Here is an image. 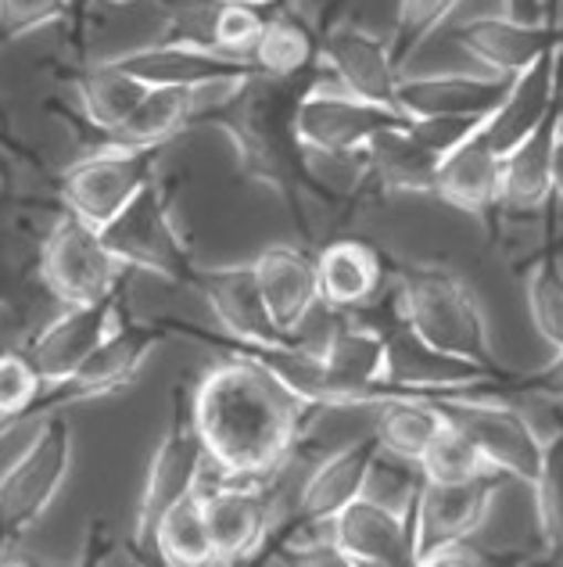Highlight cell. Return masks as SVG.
<instances>
[{
  "mask_svg": "<svg viewBox=\"0 0 563 567\" xmlns=\"http://www.w3.org/2000/svg\"><path fill=\"white\" fill-rule=\"evenodd\" d=\"M553 202H563V126L553 144Z\"/></svg>",
  "mask_w": 563,
  "mask_h": 567,
  "instance_id": "7dc6e473",
  "label": "cell"
},
{
  "mask_svg": "<svg viewBox=\"0 0 563 567\" xmlns=\"http://www.w3.org/2000/svg\"><path fill=\"white\" fill-rule=\"evenodd\" d=\"M166 338L169 331L161 320H133L123 312L118 323L108 331V338L101 341L69 378L43 388V395L37 399V406L29 416H48V413L76 406V402L105 399L118 392V388L133 384V378L140 374V367L152 360V352Z\"/></svg>",
  "mask_w": 563,
  "mask_h": 567,
  "instance_id": "8992f818",
  "label": "cell"
},
{
  "mask_svg": "<svg viewBox=\"0 0 563 567\" xmlns=\"http://www.w3.org/2000/svg\"><path fill=\"white\" fill-rule=\"evenodd\" d=\"M205 514H209L216 564L251 560L270 535V503L256 485L227 482L205 488Z\"/></svg>",
  "mask_w": 563,
  "mask_h": 567,
  "instance_id": "603a6c76",
  "label": "cell"
},
{
  "mask_svg": "<svg viewBox=\"0 0 563 567\" xmlns=\"http://www.w3.org/2000/svg\"><path fill=\"white\" fill-rule=\"evenodd\" d=\"M126 266L118 262L105 237L86 219L65 213L43 237L40 280L62 306L97 302L123 288Z\"/></svg>",
  "mask_w": 563,
  "mask_h": 567,
  "instance_id": "9c48e42d",
  "label": "cell"
},
{
  "mask_svg": "<svg viewBox=\"0 0 563 567\" xmlns=\"http://www.w3.org/2000/svg\"><path fill=\"white\" fill-rule=\"evenodd\" d=\"M112 62L147 86H190V91H212V86L259 76V69L248 58L216 54L195 48V43H176V40L144 43V48L115 54Z\"/></svg>",
  "mask_w": 563,
  "mask_h": 567,
  "instance_id": "5bb4252c",
  "label": "cell"
},
{
  "mask_svg": "<svg viewBox=\"0 0 563 567\" xmlns=\"http://www.w3.org/2000/svg\"><path fill=\"white\" fill-rule=\"evenodd\" d=\"M377 410V445L398 460H409V464H420L427 445L446 427V413H441L438 399L427 395H395L384 399Z\"/></svg>",
  "mask_w": 563,
  "mask_h": 567,
  "instance_id": "4dcf8cb0",
  "label": "cell"
},
{
  "mask_svg": "<svg viewBox=\"0 0 563 567\" xmlns=\"http://www.w3.org/2000/svg\"><path fill=\"white\" fill-rule=\"evenodd\" d=\"M161 147L101 144L58 176V194L72 216L105 227L158 176Z\"/></svg>",
  "mask_w": 563,
  "mask_h": 567,
  "instance_id": "ba28073f",
  "label": "cell"
},
{
  "mask_svg": "<svg viewBox=\"0 0 563 567\" xmlns=\"http://www.w3.org/2000/svg\"><path fill=\"white\" fill-rule=\"evenodd\" d=\"M398 280H403L398 284V317L413 334L438 352L502 374L492 352L488 320L463 277L438 262H409Z\"/></svg>",
  "mask_w": 563,
  "mask_h": 567,
  "instance_id": "3957f363",
  "label": "cell"
},
{
  "mask_svg": "<svg viewBox=\"0 0 563 567\" xmlns=\"http://www.w3.org/2000/svg\"><path fill=\"white\" fill-rule=\"evenodd\" d=\"M331 539L348 567H409L413 528L409 517L388 511L374 499H352L331 520Z\"/></svg>",
  "mask_w": 563,
  "mask_h": 567,
  "instance_id": "ffe728a7",
  "label": "cell"
},
{
  "mask_svg": "<svg viewBox=\"0 0 563 567\" xmlns=\"http://www.w3.org/2000/svg\"><path fill=\"white\" fill-rule=\"evenodd\" d=\"M0 152L4 155H11V158H22V162H33V155H29V147L14 137L11 133V126L8 123H0Z\"/></svg>",
  "mask_w": 563,
  "mask_h": 567,
  "instance_id": "bcb514c9",
  "label": "cell"
},
{
  "mask_svg": "<svg viewBox=\"0 0 563 567\" xmlns=\"http://www.w3.org/2000/svg\"><path fill=\"white\" fill-rule=\"evenodd\" d=\"M499 4L521 22H550V0H499Z\"/></svg>",
  "mask_w": 563,
  "mask_h": 567,
  "instance_id": "f6af8a7d",
  "label": "cell"
},
{
  "mask_svg": "<svg viewBox=\"0 0 563 567\" xmlns=\"http://www.w3.org/2000/svg\"><path fill=\"white\" fill-rule=\"evenodd\" d=\"M502 194V155L496 152L481 130H473L463 144L441 158L435 176V198L459 208V213L488 219L499 208Z\"/></svg>",
  "mask_w": 563,
  "mask_h": 567,
  "instance_id": "cb8c5ba5",
  "label": "cell"
},
{
  "mask_svg": "<svg viewBox=\"0 0 563 567\" xmlns=\"http://www.w3.org/2000/svg\"><path fill=\"white\" fill-rule=\"evenodd\" d=\"M446 421L456 424L463 435L478 445V453L488 460V467L502 477L531 485L542 467L545 439L539 435L531 421L521 413L499 402V395H456L438 399Z\"/></svg>",
  "mask_w": 563,
  "mask_h": 567,
  "instance_id": "30bf717a",
  "label": "cell"
},
{
  "mask_svg": "<svg viewBox=\"0 0 563 567\" xmlns=\"http://www.w3.org/2000/svg\"><path fill=\"white\" fill-rule=\"evenodd\" d=\"M563 91V43L545 51L539 62L510 80V91L496 104V112L484 118V137L499 155H507L513 144H521L545 115L560 109Z\"/></svg>",
  "mask_w": 563,
  "mask_h": 567,
  "instance_id": "d6986e66",
  "label": "cell"
},
{
  "mask_svg": "<svg viewBox=\"0 0 563 567\" xmlns=\"http://www.w3.org/2000/svg\"><path fill=\"white\" fill-rule=\"evenodd\" d=\"M43 388H48V381L40 378L25 349H0V435L29 421Z\"/></svg>",
  "mask_w": 563,
  "mask_h": 567,
  "instance_id": "d590c367",
  "label": "cell"
},
{
  "mask_svg": "<svg viewBox=\"0 0 563 567\" xmlns=\"http://www.w3.org/2000/svg\"><path fill=\"white\" fill-rule=\"evenodd\" d=\"M452 40L463 48L473 62H481L484 72L496 76H517L531 62L563 43V29L550 22H521L513 14H473V19L459 22L452 29Z\"/></svg>",
  "mask_w": 563,
  "mask_h": 567,
  "instance_id": "e0dca14e",
  "label": "cell"
},
{
  "mask_svg": "<svg viewBox=\"0 0 563 567\" xmlns=\"http://www.w3.org/2000/svg\"><path fill=\"white\" fill-rule=\"evenodd\" d=\"M323 72L313 76H248L230 86V94L216 97L209 109L195 115V123L216 126L230 141L237 155V169L248 181L277 190L280 198L299 205V194L313 187L316 173L309 166V152L294 130V112H299L302 94L313 86Z\"/></svg>",
  "mask_w": 563,
  "mask_h": 567,
  "instance_id": "7a4b0ae2",
  "label": "cell"
},
{
  "mask_svg": "<svg viewBox=\"0 0 563 567\" xmlns=\"http://www.w3.org/2000/svg\"><path fill=\"white\" fill-rule=\"evenodd\" d=\"M152 554L169 567H209L212 557V535H209V514H205V488L198 485L176 499L166 514L158 517L152 535Z\"/></svg>",
  "mask_w": 563,
  "mask_h": 567,
  "instance_id": "1f68e13d",
  "label": "cell"
},
{
  "mask_svg": "<svg viewBox=\"0 0 563 567\" xmlns=\"http://www.w3.org/2000/svg\"><path fill=\"white\" fill-rule=\"evenodd\" d=\"M377 439H359L352 445H341L337 453H331L323 464L309 474V482L299 496V511H294L291 528H316L331 525V520L345 511L352 499L363 496L369 464L377 456Z\"/></svg>",
  "mask_w": 563,
  "mask_h": 567,
  "instance_id": "d4e9b609",
  "label": "cell"
},
{
  "mask_svg": "<svg viewBox=\"0 0 563 567\" xmlns=\"http://www.w3.org/2000/svg\"><path fill=\"white\" fill-rule=\"evenodd\" d=\"M420 474H424V482L452 485V482H473V477L496 474V471L488 467V460L478 453V445H473L456 424L446 421V427L438 431L435 442L427 445V453L420 460Z\"/></svg>",
  "mask_w": 563,
  "mask_h": 567,
  "instance_id": "e575fe53",
  "label": "cell"
},
{
  "mask_svg": "<svg viewBox=\"0 0 563 567\" xmlns=\"http://www.w3.org/2000/svg\"><path fill=\"white\" fill-rule=\"evenodd\" d=\"M309 406L284 392L262 367L223 355L190 395V421L223 482L259 485L288 464Z\"/></svg>",
  "mask_w": 563,
  "mask_h": 567,
  "instance_id": "6da1fadb",
  "label": "cell"
},
{
  "mask_svg": "<svg viewBox=\"0 0 563 567\" xmlns=\"http://www.w3.org/2000/svg\"><path fill=\"white\" fill-rule=\"evenodd\" d=\"M560 101H563V91H560Z\"/></svg>",
  "mask_w": 563,
  "mask_h": 567,
  "instance_id": "f5cc1de1",
  "label": "cell"
},
{
  "mask_svg": "<svg viewBox=\"0 0 563 567\" xmlns=\"http://www.w3.org/2000/svg\"><path fill=\"white\" fill-rule=\"evenodd\" d=\"M118 317H123V291L97 298V302L65 306L62 317H54L25 346L29 360H33V367L40 370V378L48 384L62 381L108 338Z\"/></svg>",
  "mask_w": 563,
  "mask_h": 567,
  "instance_id": "2e32d148",
  "label": "cell"
},
{
  "mask_svg": "<svg viewBox=\"0 0 563 567\" xmlns=\"http://www.w3.org/2000/svg\"><path fill=\"white\" fill-rule=\"evenodd\" d=\"M72 0H0V43L22 40L43 25L69 19Z\"/></svg>",
  "mask_w": 563,
  "mask_h": 567,
  "instance_id": "ab89813d",
  "label": "cell"
},
{
  "mask_svg": "<svg viewBox=\"0 0 563 567\" xmlns=\"http://www.w3.org/2000/svg\"><path fill=\"white\" fill-rule=\"evenodd\" d=\"M320 360L331 378V406H380L384 399H395L403 392L384 381V327L363 323V320H341L323 341Z\"/></svg>",
  "mask_w": 563,
  "mask_h": 567,
  "instance_id": "7c38bea8",
  "label": "cell"
},
{
  "mask_svg": "<svg viewBox=\"0 0 563 567\" xmlns=\"http://www.w3.org/2000/svg\"><path fill=\"white\" fill-rule=\"evenodd\" d=\"M8 194V173H4V166H0V198Z\"/></svg>",
  "mask_w": 563,
  "mask_h": 567,
  "instance_id": "c3c4849f",
  "label": "cell"
},
{
  "mask_svg": "<svg viewBox=\"0 0 563 567\" xmlns=\"http://www.w3.org/2000/svg\"><path fill=\"white\" fill-rule=\"evenodd\" d=\"M528 312L539 338L563 349V262L560 251H542L528 270Z\"/></svg>",
  "mask_w": 563,
  "mask_h": 567,
  "instance_id": "836d02e7",
  "label": "cell"
},
{
  "mask_svg": "<svg viewBox=\"0 0 563 567\" xmlns=\"http://www.w3.org/2000/svg\"><path fill=\"white\" fill-rule=\"evenodd\" d=\"M0 309H4V302H0Z\"/></svg>",
  "mask_w": 563,
  "mask_h": 567,
  "instance_id": "db71d44e",
  "label": "cell"
},
{
  "mask_svg": "<svg viewBox=\"0 0 563 567\" xmlns=\"http://www.w3.org/2000/svg\"><path fill=\"white\" fill-rule=\"evenodd\" d=\"M187 288H195L212 317L223 327V334L237 341H251V346H265V341H284L273 327L265 302L259 295V280L251 262L241 266H195Z\"/></svg>",
  "mask_w": 563,
  "mask_h": 567,
  "instance_id": "44dd1931",
  "label": "cell"
},
{
  "mask_svg": "<svg viewBox=\"0 0 563 567\" xmlns=\"http://www.w3.org/2000/svg\"><path fill=\"white\" fill-rule=\"evenodd\" d=\"M259 280V295L265 302L273 327L284 341H302L305 320L313 317L320 302L316 284V256L294 245H270L251 259Z\"/></svg>",
  "mask_w": 563,
  "mask_h": 567,
  "instance_id": "ac0fdd59",
  "label": "cell"
},
{
  "mask_svg": "<svg viewBox=\"0 0 563 567\" xmlns=\"http://www.w3.org/2000/svg\"><path fill=\"white\" fill-rule=\"evenodd\" d=\"M256 4H262V8H273V4H277V0H256Z\"/></svg>",
  "mask_w": 563,
  "mask_h": 567,
  "instance_id": "816d5d0a",
  "label": "cell"
},
{
  "mask_svg": "<svg viewBox=\"0 0 563 567\" xmlns=\"http://www.w3.org/2000/svg\"><path fill=\"white\" fill-rule=\"evenodd\" d=\"M403 123H409V115L403 109H388V104L355 97L345 86H337L327 72L302 94L299 112H294V130H299L302 147L309 155H323V158L363 155L366 144L380 130Z\"/></svg>",
  "mask_w": 563,
  "mask_h": 567,
  "instance_id": "52a82bcc",
  "label": "cell"
},
{
  "mask_svg": "<svg viewBox=\"0 0 563 567\" xmlns=\"http://www.w3.org/2000/svg\"><path fill=\"white\" fill-rule=\"evenodd\" d=\"M366 169L377 176L380 187L403 190V194H435V176L441 166V155H435L417 133L403 126L380 130L363 152Z\"/></svg>",
  "mask_w": 563,
  "mask_h": 567,
  "instance_id": "f1b7e54d",
  "label": "cell"
},
{
  "mask_svg": "<svg viewBox=\"0 0 563 567\" xmlns=\"http://www.w3.org/2000/svg\"><path fill=\"white\" fill-rule=\"evenodd\" d=\"M320 69L348 94L398 109V76L392 43L355 22H334L320 37Z\"/></svg>",
  "mask_w": 563,
  "mask_h": 567,
  "instance_id": "4fadbf2b",
  "label": "cell"
},
{
  "mask_svg": "<svg viewBox=\"0 0 563 567\" xmlns=\"http://www.w3.org/2000/svg\"><path fill=\"white\" fill-rule=\"evenodd\" d=\"M101 237L126 270L155 274L161 280L184 284V288L198 266L173 219L169 187L158 176L112 223L101 227Z\"/></svg>",
  "mask_w": 563,
  "mask_h": 567,
  "instance_id": "5b68a950",
  "label": "cell"
},
{
  "mask_svg": "<svg viewBox=\"0 0 563 567\" xmlns=\"http://www.w3.org/2000/svg\"><path fill=\"white\" fill-rule=\"evenodd\" d=\"M420 567H481L488 564L484 549L473 546V535L470 539H449V543H438L431 546L427 554L417 557Z\"/></svg>",
  "mask_w": 563,
  "mask_h": 567,
  "instance_id": "ee69618b",
  "label": "cell"
},
{
  "mask_svg": "<svg viewBox=\"0 0 563 567\" xmlns=\"http://www.w3.org/2000/svg\"><path fill=\"white\" fill-rule=\"evenodd\" d=\"M502 485V474H481L473 482H424L420 496L413 503L409 528H413V564L438 543L470 539L484 525L492 499Z\"/></svg>",
  "mask_w": 563,
  "mask_h": 567,
  "instance_id": "9a60e30c",
  "label": "cell"
},
{
  "mask_svg": "<svg viewBox=\"0 0 563 567\" xmlns=\"http://www.w3.org/2000/svg\"><path fill=\"white\" fill-rule=\"evenodd\" d=\"M484 118L478 115H424V118H409V130L431 147L435 155L446 158L456 144H463L473 130H481Z\"/></svg>",
  "mask_w": 563,
  "mask_h": 567,
  "instance_id": "60d3db41",
  "label": "cell"
},
{
  "mask_svg": "<svg viewBox=\"0 0 563 567\" xmlns=\"http://www.w3.org/2000/svg\"><path fill=\"white\" fill-rule=\"evenodd\" d=\"M273 8H280L284 14H291L294 22H302L309 33L323 37L327 29L337 22V8L341 0H277Z\"/></svg>",
  "mask_w": 563,
  "mask_h": 567,
  "instance_id": "7bdbcfd3",
  "label": "cell"
},
{
  "mask_svg": "<svg viewBox=\"0 0 563 567\" xmlns=\"http://www.w3.org/2000/svg\"><path fill=\"white\" fill-rule=\"evenodd\" d=\"M216 91V86H212ZM209 91H190V86H147V94L133 109V115L118 126L105 144L118 147H166L180 137L187 126H195L201 112V97Z\"/></svg>",
  "mask_w": 563,
  "mask_h": 567,
  "instance_id": "83f0119b",
  "label": "cell"
},
{
  "mask_svg": "<svg viewBox=\"0 0 563 567\" xmlns=\"http://www.w3.org/2000/svg\"><path fill=\"white\" fill-rule=\"evenodd\" d=\"M510 392H524V395H542V399H563V349L545 367L531 370V374H513Z\"/></svg>",
  "mask_w": 563,
  "mask_h": 567,
  "instance_id": "b9f144b4",
  "label": "cell"
},
{
  "mask_svg": "<svg viewBox=\"0 0 563 567\" xmlns=\"http://www.w3.org/2000/svg\"><path fill=\"white\" fill-rule=\"evenodd\" d=\"M510 76L496 72H417L398 76V109L409 118L424 115H478L488 118L507 97Z\"/></svg>",
  "mask_w": 563,
  "mask_h": 567,
  "instance_id": "7402d4cb",
  "label": "cell"
},
{
  "mask_svg": "<svg viewBox=\"0 0 563 567\" xmlns=\"http://www.w3.org/2000/svg\"><path fill=\"white\" fill-rule=\"evenodd\" d=\"M105 4H115V8H123V4H133V0H105Z\"/></svg>",
  "mask_w": 563,
  "mask_h": 567,
  "instance_id": "f907efd6",
  "label": "cell"
},
{
  "mask_svg": "<svg viewBox=\"0 0 563 567\" xmlns=\"http://www.w3.org/2000/svg\"><path fill=\"white\" fill-rule=\"evenodd\" d=\"M316 284L320 302H327L331 309H366L380 295L384 259L374 245L359 241V237H337L316 256Z\"/></svg>",
  "mask_w": 563,
  "mask_h": 567,
  "instance_id": "4316f807",
  "label": "cell"
},
{
  "mask_svg": "<svg viewBox=\"0 0 563 567\" xmlns=\"http://www.w3.org/2000/svg\"><path fill=\"white\" fill-rule=\"evenodd\" d=\"M459 8V0H398L395 8V29H392V58L403 69L413 54L420 51L427 37L438 33V25Z\"/></svg>",
  "mask_w": 563,
  "mask_h": 567,
  "instance_id": "f35d334b",
  "label": "cell"
},
{
  "mask_svg": "<svg viewBox=\"0 0 563 567\" xmlns=\"http://www.w3.org/2000/svg\"><path fill=\"white\" fill-rule=\"evenodd\" d=\"M545 251H563V237H560V241H550V245H545Z\"/></svg>",
  "mask_w": 563,
  "mask_h": 567,
  "instance_id": "681fc988",
  "label": "cell"
},
{
  "mask_svg": "<svg viewBox=\"0 0 563 567\" xmlns=\"http://www.w3.org/2000/svg\"><path fill=\"white\" fill-rule=\"evenodd\" d=\"M563 126V104L502 155V194L499 208L513 216H531L553 202V144Z\"/></svg>",
  "mask_w": 563,
  "mask_h": 567,
  "instance_id": "484cf974",
  "label": "cell"
},
{
  "mask_svg": "<svg viewBox=\"0 0 563 567\" xmlns=\"http://www.w3.org/2000/svg\"><path fill=\"white\" fill-rule=\"evenodd\" d=\"M72 83H76L83 118L94 130L105 133V137H112V133L126 123L133 109L140 104V97L147 94V83L129 76L126 69H118L112 58L80 69L76 76H72Z\"/></svg>",
  "mask_w": 563,
  "mask_h": 567,
  "instance_id": "f546056e",
  "label": "cell"
},
{
  "mask_svg": "<svg viewBox=\"0 0 563 567\" xmlns=\"http://www.w3.org/2000/svg\"><path fill=\"white\" fill-rule=\"evenodd\" d=\"M528 488L535 492V514H539V532L545 549L550 554H563V431L545 439L542 467Z\"/></svg>",
  "mask_w": 563,
  "mask_h": 567,
  "instance_id": "8d00e7d4",
  "label": "cell"
},
{
  "mask_svg": "<svg viewBox=\"0 0 563 567\" xmlns=\"http://www.w3.org/2000/svg\"><path fill=\"white\" fill-rule=\"evenodd\" d=\"M251 65H256L262 76H277V80H294V76H313L320 69V37L309 33L302 22H294L291 14L280 8H270L265 14V25L251 48Z\"/></svg>",
  "mask_w": 563,
  "mask_h": 567,
  "instance_id": "d6a6232c",
  "label": "cell"
},
{
  "mask_svg": "<svg viewBox=\"0 0 563 567\" xmlns=\"http://www.w3.org/2000/svg\"><path fill=\"white\" fill-rule=\"evenodd\" d=\"M205 464H209V456H205L198 427L190 421V402H184V395L176 392L169 427H166V435L158 439L152 464H147L144 492L137 503V549L140 554H152V535H155L158 517L166 514L176 499H184L187 492H195L201 485Z\"/></svg>",
  "mask_w": 563,
  "mask_h": 567,
  "instance_id": "8fae6325",
  "label": "cell"
},
{
  "mask_svg": "<svg viewBox=\"0 0 563 567\" xmlns=\"http://www.w3.org/2000/svg\"><path fill=\"white\" fill-rule=\"evenodd\" d=\"M72 471V424L58 410L40 416L37 435L0 474V560L51 511Z\"/></svg>",
  "mask_w": 563,
  "mask_h": 567,
  "instance_id": "277c9868",
  "label": "cell"
},
{
  "mask_svg": "<svg viewBox=\"0 0 563 567\" xmlns=\"http://www.w3.org/2000/svg\"><path fill=\"white\" fill-rule=\"evenodd\" d=\"M420 485H424V474L420 464H409V460H398L392 453L377 450L374 464H369L366 474V485H363V496L374 499L388 511L409 517L413 514V503L420 496Z\"/></svg>",
  "mask_w": 563,
  "mask_h": 567,
  "instance_id": "74e56055",
  "label": "cell"
}]
</instances>
